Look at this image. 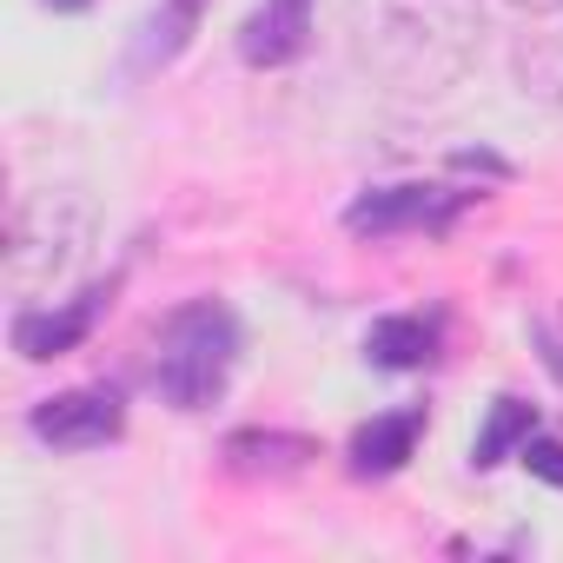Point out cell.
Listing matches in <instances>:
<instances>
[{"label": "cell", "mask_w": 563, "mask_h": 563, "mask_svg": "<svg viewBox=\"0 0 563 563\" xmlns=\"http://www.w3.org/2000/svg\"><path fill=\"white\" fill-rule=\"evenodd\" d=\"M352 47L398 100H444L477 54V0H352Z\"/></svg>", "instance_id": "obj_1"}, {"label": "cell", "mask_w": 563, "mask_h": 563, "mask_svg": "<svg viewBox=\"0 0 563 563\" xmlns=\"http://www.w3.org/2000/svg\"><path fill=\"white\" fill-rule=\"evenodd\" d=\"M239 365V319L219 299H192L179 312H166L159 339H153V385L173 411H206L225 398Z\"/></svg>", "instance_id": "obj_2"}, {"label": "cell", "mask_w": 563, "mask_h": 563, "mask_svg": "<svg viewBox=\"0 0 563 563\" xmlns=\"http://www.w3.org/2000/svg\"><path fill=\"white\" fill-rule=\"evenodd\" d=\"M464 206H471V192H457V186H424V179H411V186H378V192L352 199L345 232H358V239H391V232H444Z\"/></svg>", "instance_id": "obj_3"}, {"label": "cell", "mask_w": 563, "mask_h": 563, "mask_svg": "<svg viewBox=\"0 0 563 563\" xmlns=\"http://www.w3.org/2000/svg\"><path fill=\"white\" fill-rule=\"evenodd\" d=\"M113 292H120V278H93L87 292H74V299H60V306L21 312V319H14V352H21V358H34V365L80 352V345L93 339V325L107 319Z\"/></svg>", "instance_id": "obj_4"}, {"label": "cell", "mask_w": 563, "mask_h": 563, "mask_svg": "<svg viewBox=\"0 0 563 563\" xmlns=\"http://www.w3.org/2000/svg\"><path fill=\"white\" fill-rule=\"evenodd\" d=\"M27 431L41 444H54V451H100V444H113L126 431V405L107 385H80V391H60V398L34 405Z\"/></svg>", "instance_id": "obj_5"}, {"label": "cell", "mask_w": 563, "mask_h": 563, "mask_svg": "<svg viewBox=\"0 0 563 563\" xmlns=\"http://www.w3.org/2000/svg\"><path fill=\"white\" fill-rule=\"evenodd\" d=\"M312 47V0H258L239 27V60L245 67H286Z\"/></svg>", "instance_id": "obj_6"}, {"label": "cell", "mask_w": 563, "mask_h": 563, "mask_svg": "<svg viewBox=\"0 0 563 563\" xmlns=\"http://www.w3.org/2000/svg\"><path fill=\"white\" fill-rule=\"evenodd\" d=\"M418 431H424V411H418V405L358 424V438H352V471H358V477H391V471H405V457L418 451Z\"/></svg>", "instance_id": "obj_7"}, {"label": "cell", "mask_w": 563, "mask_h": 563, "mask_svg": "<svg viewBox=\"0 0 563 563\" xmlns=\"http://www.w3.org/2000/svg\"><path fill=\"white\" fill-rule=\"evenodd\" d=\"M365 358L385 365V372H418L438 358V319L424 312H398V319H378L365 332Z\"/></svg>", "instance_id": "obj_8"}, {"label": "cell", "mask_w": 563, "mask_h": 563, "mask_svg": "<svg viewBox=\"0 0 563 563\" xmlns=\"http://www.w3.org/2000/svg\"><path fill=\"white\" fill-rule=\"evenodd\" d=\"M199 21H206V0H159V8L146 14V27H140V41H133V67L153 74V67L179 60L186 41L199 34Z\"/></svg>", "instance_id": "obj_9"}, {"label": "cell", "mask_w": 563, "mask_h": 563, "mask_svg": "<svg viewBox=\"0 0 563 563\" xmlns=\"http://www.w3.org/2000/svg\"><path fill=\"white\" fill-rule=\"evenodd\" d=\"M306 457H312V444L286 438V431H239V438H225V464L239 477H292Z\"/></svg>", "instance_id": "obj_10"}, {"label": "cell", "mask_w": 563, "mask_h": 563, "mask_svg": "<svg viewBox=\"0 0 563 563\" xmlns=\"http://www.w3.org/2000/svg\"><path fill=\"white\" fill-rule=\"evenodd\" d=\"M530 431H537V405H523V398H497L490 418H484V431H477V444H471V464H477V471L504 464L510 451H523Z\"/></svg>", "instance_id": "obj_11"}, {"label": "cell", "mask_w": 563, "mask_h": 563, "mask_svg": "<svg viewBox=\"0 0 563 563\" xmlns=\"http://www.w3.org/2000/svg\"><path fill=\"white\" fill-rule=\"evenodd\" d=\"M517 457H523V471H530V477H543V484H556V490H563V444H556V438H537V431H530Z\"/></svg>", "instance_id": "obj_12"}, {"label": "cell", "mask_w": 563, "mask_h": 563, "mask_svg": "<svg viewBox=\"0 0 563 563\" xmlns=\"http://www.w3.org/2000/svg\"><path fill=\"white\" fill-rule=\"evenodd\" d=\"M530 339H537V352H543V365H550V372H556V378H563V345H556V339H550V332H543V325H537V332H530Z\"/></svg>", "instance_id": "obj_13"}, {"label": "cell", "mask_w": 563, "mask_h": 563, "mask_svg": "<svg viewBox=\"0 0 563 563\" xmlns=\"http://www.w3.org/2000/svg\"><path fill=\"white\" fill-rule=\"evenodd\" d=\"M510 8H523V14H556L563 0H510Z\"/></svg>", "instance_id": "obj_14"}, {"label": "cell", "mask_w": 563, "mask_h": 563, "mask_svg": "<svg viewBox=\"0 0 563 563\" xmlns=\"http://www.w3.org/2000/svg\"><path fill=\"white\" fill-rule=\"evenodd\" d=\"M54 14H80V8H93V0H47Z\"/></svg>", "instance_id": "obj_15"}]
</instances>
